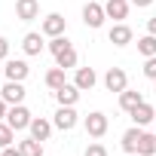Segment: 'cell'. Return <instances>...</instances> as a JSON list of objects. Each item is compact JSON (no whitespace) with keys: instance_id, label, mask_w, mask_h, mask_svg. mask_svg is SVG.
I'll list each match as a JSON object with an SVG mask.
<instances>
[{"instance_id":"cell-1","label":"cell","mask_w":156,"mask_h":156,"mask_svg":"<svg viewBox=\"0 0 156 156\" xmlns=\"http://www.w3.org/2000/svg\"><path fill=\"white\" fill-rule=\"evenodd\" d=\"M6 122L19 132V129H31V110L22 107V104H12V110L6 113Z\"/></svg>"},{"instance_id":"cell-2","label":"cell","mask_w":156,"mask_h":156,"mask_svg":"<svg viewBox=\"0 0 156 156\" xmlns=\"http://www.w3.org/2000/svg\"><path fill=\"white\" fill-rule=\"evenodd\" d=\"M104 19H107L104 6H98V3H86V6H83V22H86L89 28H101Z\"/></svg>"},{"instance_id":"cell-3","label":"cell","mask_w":156,"mask_h":156,"mask_svg":"<svg viewBox=\"0 0 156 156\" xmlns=\"http://www.w3.org/2000/svg\"><path fill=\"white\" fill-rule=\"evenodd\" d=\"M126 83H129V76H126V70H122V67H110V70L104 73V86H107L110 92H122V89H126Z\"/></svg>"},{"instance_id":"cell-4","label":"cell","mask_w":156,"mask_h":156,"mask_svg":"<svg viewBox=\"0 0 156 156\" xmlns=\"http://www.w3.org/2000/svg\"><path fill=\"white\" fill-rule=\"evenodd\" d=\"M16 16L22 22H34L40 16V3L37 0H16Z\"/></svg>"},{"instance_id":"cell-5","label":"cell","mask_w":156,"mask_h":156,"mask_svg":"<svg viewBox=\"0 0 156 156\" xmlns=\"http://www.w3.org/2000/svg\"><path fill=\"white\" fill-rule=\"evenodd\" d=\"M55 129H61V132H70L73 126H76V113H73V107H58V113H55V122H52Z\"/></svg>"},{"instance_id":"cell-6","label":"cell","mask_w":156,"mask_h":156,"mask_svg":"<svg viewBox=\"0 0 156 156\" xmlns=\"http://www.w3.org/2000/svg\"><path fill=\"white\" fill-rule=\"evenodd\" d=\"M86 132H89L92 138H101V135L107 132V116H104V113H98V110H95V113H89V116H86Z\"/></svg>"},{"instance_id":"cell-7","label":"cell","mask_w":156,"mask_h":156,"mask_svg":"<svg viewBox=\"0 0 156 156\" xmlns=\"http://www.w3.org/2000/svg\"><path fill=\"white\" fill-rule=\"evenodd\" d=\"M0 98H3L6 104H22V98H25V86L16 83V80H9V83L3 86V92H0Z\"/></svg>"},{"instance_id":"cell-8","label":"cell","mask_w":156,"mask_h":156,"mask_svg":"<svg viewBox=\"0 0 156 156\" xmlns=\"http://www.w3.org/2000/svg\"><path fill=\"white\" fill-rule=\"evenodd\" d=\"M43 34H46V37H61V34H64V16H58V12L46 16V19H43Z\"/></svg>"},{"instance_id":"cell-9","label":"cell","mask_w":156,"mask_h":156,"mask_svg":"<svg viewBox=\"0 0 156 156\" xmlns=\"http://www.w3.org/2000/svg\"><path fill=\"white\" fill-rule=\"evenodd\" d=\"M55 98H58V104L73 107V104H76V98H80V89H76V83H73V86H70V83H64L61 89H55Z\"/></svg>"},{"instance_id":"cell-10","label":"cell","mask_w":156,"mask_h":156,"mask_svg":"<svg viewBox=\"0 0 156 156\" xmlns=\"http://www.w3.org/2000/svg\"><path fill=\"white\" fill-rule=\"evenodd\" d=\"M3 70H6V80H16V83H22L25 76H28V70H31V67H28L25 61H19V58H16V61H6V67H3Z\"/></svg>"},{"instance_id":"cell-11","label":"cell","mask_w":156,"mask_h":156,"mask_svg":"<svg viewBox=\"0 0 156 156\" xmlns=\"http://www.w3.org/2000/svg\"><path fill=\"white\" fill-rule=\"evenodd\" d=\"M107 37H110L113 46H126V43H132V28L129 25H113Z\"/></svg>"},{"instance_id":"cell-12","label":"cell","mask_w":156,"mask_h":156,"mask_svg":"<svg viewBox=\"0 0 156 156\" xmlns=\"http://www.w3.org/2000/svg\"><path fill=\"white\" fill-rule=\"evenodd\" d=\"M73 83H76V89L83 92V89H92V86L98 83V76H95V70H92V67H80V70H76V80H73Z\"/></svg>"},{"instance_id":"cell-13","label":"cell","mask_w":156,"mask_h":156,"mask_svg":"<svg viewBox=\"0 0 156 156\" xmlns=\"http://www.w3.org/2000/svg\"><path fill=\"white\" fill-rule=\"evenodd\" d=\"M104 12H107V19H126L129 16V3L126 0H107V6H104Z\"/></svg>"},{"instance_id":"cell-14","label":"cell","mask_w":156,"mask_h":156,"mask_svg":"<svg viewBox=\"0 0 156 156\" xmlns=\"http://www.w3.org/2000/svg\"><path fill=\"white\" fill-rule=\"evenodd\" d=\"M132 119H135V126H147L150 119H156V113H153V107H150V104H144V101H141V104L132 110Z\"/></svg>"},{"instance_id":"cell-15","label":"cell","mask_w":156,"mask_h":156,"mask_svg":"<svg viewBox=\"0 0 156 156\" xmlns=\"http://www.w3.org/2000/svg\"><path fill=\"white\" fill-rule=\"evenodd\" d=\"M49 135H52V122H49V119H31V138L46 141Z\"/></svg>"},{"instance_id":"cell-16","label":"cell","mask_w":156,"mask_h":156,"mask_svg":"<svg viewBox=\"0 0 156 156\" xmlns=\"http://www.w3.org/2000/svg\"><path fill=\"white\" fill-rule=\"evenodd\" d=\"M22 49H25L28 55H40V52H43V37H40V34H25Z\"/></svg>"},{"instance_id":"cell-17","label":"cell","mask_w":156,"mask_h":156,"mask_svg":"<svg viewBox=\"0 0 156 156\" xmlns=\"http://www.w3.org/2000/svg\"><path fill=\"white\" fill-rule=\"evenodd\" d=\"M141 101H144V98H141V92H129V89H122V92H119V107H122V110H129V113H132Z\"/></svg>"},{"instance_id":"cell-18","label":"cell","mask_w":156,"mask_h":156,"mask_svg":"<svg viewBox=\"0 0 156 156\" xmlns=\"http://www.w3.org/2000/svg\"><path fill=\"white\" fill-rule=\"evenodd\" d=\"M144 132L141 129H129L126 135H122V150L126 153H138V138H141Z\"/></svg>"},{"instance_id":"cell-19","label":"cell","mask_w":156,"mask_h":156,"mask_svg":"<svg viewBox=\"0 0 156 156\" xmlns=\"http://www.w3.org/2000/svg\"><path fill=\"white\" fill-rule=\"evenodd\" d=\"M55 61H58V67H76V52H73V46H67V49H61L58 55H55Z\"/></svg>"},{"instance_id":"cell-20","label":"cell","mask_w":156,"mask_h":156,"mask_svg":"<svg viewBox=\"0 0 156 156\" xmlns=\"http://www.w3.org/2000/svg\"><path fill=\"white\" fill-rule=\"evenodd\" d=\"M138 153L141 156H153L156 153V135H141L138 138Z\"/></svg>"},{"instance_id":"cell-21","label":"cell","mask_w":156,"mask_h":156,"mask_svg":"<svg viewBox=\"0 0 156 156\" xmlns=\"http://www.w3.org/2000/svg\"><path fill=\"white\" fill-rule=\"evenodd\" d=\"M138 52H141L144 58H153V55H156V37H153V34L141 37V40H138Z\"/></svg>"},{"instance_id":"cell-22","label":"cell","mask_w":156,"mask_h":156,"mask_svg":"<svg viewBox=\"0 0 156 156\" xmlns=\"http://www.w3.org/2000/svg\"><path fill=\"white\" fill-rule=\"evenodd\" d=\"M43 141H37V138H28V141H22L19 144V150H22V156H43V147H40Z\"/></svg>"},{"instance_id":"cell-23","label":"cell","mask_w":156,"mask_h":156,"mask_svg":"<svg viewBox=\"0 0 156 156\" xmlns=\"http://www.w3.org/2000/svg\"><path fill=\"white\" fill-rule=\"evenodd\" d=\"M46 86H49V89H61V86H64V67H52V70L46 73Z\"/></svg>"},{"instance_id":"cell-24","label":"cell","mask_w":156,"mask_h":156,"mask_svg":"<svg viewBox=\"0 0 156 156\" xmlns=\"http://www.w3.org/2000/svg\"><path fill=\"white\" fill-rule=\"evenodd\" d=\"M12 138H16V129L9 122H0V147H12Z\"/></svg>"},{"instance_id":"cell-25","label":"cell","mask_w":156,"mask_h":156,"mask_svg":"<svg viewBox=\"0 0 156 156\" xmlns=\"http://www.w3.org/2000/svg\"><path fill=\"white\" fill-rule=\"evenodd\" d=\"M67 46H70V43L64 40V34H61V37H52V43H49V49H52V55H58V52H61V49H67Z\"/></svg>"},{"instance_id":"cell-26","label":"cell","mask_w":156,"mask_h":156,"mask_svg":"<svg viewBox=\"0 0 156 156\" xmlns=\"http://www.w3.org/2000/svg\"><path fill=\"white\" fill-rule=\"evenodd\" d=\"M86 156H107V147L104 144H89L86 147Z\"/></svg>"},{"instance_id":"cell-27","label":"cell","mask_w":156,"mask_h":156,"mask_svg":"<svg viewBox=\"0 0 156 156\" xmlns=\"http://www.w3.org/2000/svg\"><path fill=\"white\" fill-rule=\"evenodd\" d=\"M144 73L150 76V80H156V55H153V58H147V64H144Z\"/></svg>"},{"instance_id":"cell-28","label":"cell","mask_w":156,"mask_h":156,"mask_svg":"<svg viewBox=\"0 0 156 156\" xmlns=\"http://www.w3.org/2000/svg\"><path fill=\"white\" fill-rule=\"evenodd\" d=\"M6 55H9V40L0 37V58H6Z\"/></svg>"},{"instance_id":"cell-29","label":"cell","mask_w":156,"mask_h":156,"mask_svg":"<svg viewBox=\"0 0 156 156\" xmlns=\"http://www.w3.org/2000/svg\"><path fill=\"white\" fill-rule=\"evenodd\" d=\"M0 156H22V150H19V147H3Z\"/></svg>"},{"instance_id":"cell-30","label":"cell","mask_w":156,"mask_h":156,"mask_svg":"<svg viewBox=\"0 0 156 156\" xmlns=\"http://www.w3.org/2000/svg\"><path fill=\"white\" fill-rule=\"evenodd\" d=\"M147 31H150V34H153V37H156V16H153V19H150V22H147Z\"/></svg>"},{"instance_id":"cell-31","label":"cell","mask_w":156,"mask_h":156,"mask_svg":"<svg viewBox=\"0 0 156 156\" xmlns=\"http://www.w3.org/2000/svg\"><path fill=\"white\" fill-rule=\"evenodd\" d=\"M6 113H9V110H6V101H3V98H0V119H3Z\"/></svg>"},{"instance_id":"cell-32","label":"cell","mask_w":156,"mask_h":156,"mask_svg":"<svg viewBox=\"0 0 156 156\" xmlns=\"http://www.w3.org/2000/svg\"><path fill=\"white\" fill-rule=\"evenodd\" d=\"M132 3H135V6H150L153 0H132Z\"/></svg>"},{"instance_id":"cell-33","label":"cell","mask_w":156,"mask_h":156,"mask_svg":"<svg viewBox=\"0 0 156 156\" xmlns=\"http://www.w3.org/2000/svg\"><path fill=\"white\" fill-rule=\"evenodd\" d=\"M129 156H141V153H129Z\"/></svg>"},{"instance_id":"cell-34","label":"cell","mask_w":156,"mask_h":156,"mask_svg":"<svg viewBox=\"0 0 156 156\" xmlns=\"http://www.w3.org/2000/svg\"><path fill=\"white\" fill-rule=\"evenodd\" d=\"M153 92H156V86H153Z\"/></svg>"}]
</instances>
